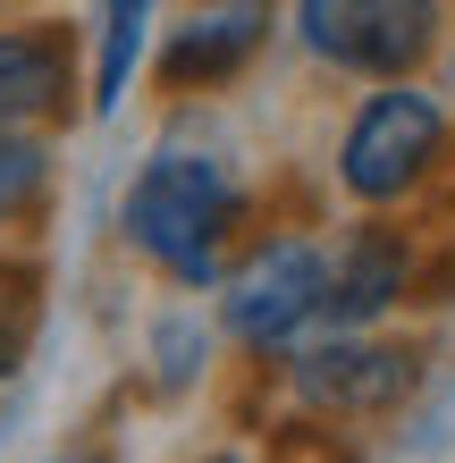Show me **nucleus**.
<instances>
[{"label":"nucleus","instance_id":"nucleus-3","mask_svg":"<svg viewBox=\"0 0 455 463\" xmlns=\"http://www.w3.org/2000/svg\"><path fill=\"white\" fill-rule=\"evenodd\" d=\"M439 152H447V110L422 85L388 76V85H371L355 101V118L337 135V185L363 211H388L439 169Z\"/></svg>","mask_w":455,"mask_h":463},{"label":"nucleus","instance_id":"nucleus-4","mask_svg":"<svg viewBox=\"0 0 455 463\" xmlns=\"http://www.w3.org/2000/svg\"><path fill=\"white\" fill-rule=\"evenodd\" d=\"M296 43L320 68L388 85L413 76L439 43V0H296Z\"/></svg>","mask_w":455,"mask_h":463},{"label":"nucleus","instance_id":"nucleus-12","mask_svg":"<svg viewBox=\"0 0 455 463\" xmlns=\"http://www.w3.org/2000/svg\"><path fill=\"white\" fill-rule=\"evenodd\" d=\"M34 329H43V261L0 253V379H17V371H25Z\"/></svg>","mask_w":455,"mask_h":463},{"label":"nucleus","instance_id":"nucleus-6","mask_svg":"<svg viewBox=\"0 0 455 463\" xmlns=\"http://www.w3.org/2000/svg\"><path fill=\"white\" fill-rule=\"evenodd\" d=\"M85 110V25L0 17V135H60Z\"/></svg>","mask_w":455,"mask_h":463},{"label":"nucleus","instance_id":"nucleus-5","mask_svg":"<svg viewBox=\"0 0 455 463\" xmlns=\"http://www.w3.org/2000/svg\"><path fill=\"white\" fill-rule=\"evenodd\" d=\"M287 379H296V404L320 421H371L396 413L422 379V354L371 329H312L296 354H287Z\"/></svg>","mask_w":455,"mask_h":463},{"label":"nucleus","instance_id":"nucleus-7","mask_svg":"<svg viewBox=\"0 0 455 463\" xmlns=\"http://www.w3.org/2000/svg\"><path fill=\"white\" fill-rule=\"evenodd\" d=\"M261 43H270V0H185L144 68L169 101H194V93H228L261 60Z\"/></svg>","mask_w":455,"mask_h":463},{"label":"nucleus","instance_id":"nucleus-16","mask_svg":"<svg viewBox=\"0 0 455 463\" xmlns=\"http://www.w3.org/2000/svg\"><path fill=\"white\" fill-rule=\"evenodd\" d=\"M0 9H17V0H0Z\"/></svg>","mask_w":455,"mask_h":463},{"label":"nucleus","instance_id":"nucleus-11","mask_svg":"<svg viewBox=\"0 0 455 463\" xmlns=\"http://www.w3.org/2000/svg\"><path fill=\"white\" fill-rule=\"evenodd\" d=\"M144 363H152V396H185V388L203 379V363H211V329H203L185 304H169V312L144 329Z\"/></svg>","mask_w":455,"mask_h":463},{"label":"nucleus","instance_id":"nucleus-1","mask_svg":"<svg viewBox=\"0 0 455 463\" xmlns=\"http://www.w3.org/2000/svg\"><path fill=\"white\" fill-rule=\"evenodd\" d=\"M245 220H253L245 177H236L220 152H194V144H160L118 194L127 253L152 261L169 287H220Z\"/></svg>","mask_w":455,"mask_h":463},{"label":"nucleus","instance_id":"nucleus-8","mask_svg":"<svg viewBox=\"0 0 455 463\" xmlns=\"http://www.w3.org/2000/svg\"><path fill=\"white\" fill-rule=\"evenodd\" d=\"M413 295V244L396 228H355L329 253V304H320V329H371L388 304Z\"/></svg>","mask_w":455,"mask_h":463},{"label":"nucleus","instance_id":"nucleus-10","mask_svg":"<svg viewBox=\"0 0 455 463\" xmlns=\"http://www.w3.org/2000/svg\"><path fill=\"white\" fill-rule=\"evenodd\" d=\"M51 185H60L51 135H0V228L43 220V211H51Z\"/></svg>","mask_w":455,"mask_h":463},{"label":"nucleus","instance_id":"nucleus-2","mask_svg":"<svg viewBox=\"0 0 455 463\" xmlns=\"http://www.w3.org/2000/svg\"><path fill=\"white\" fill-rule=\"evenodd\" d=\"M320 304H329V244L312 236L270 228L220 269V329L245 354H296L320 329Z\"/></svg>","mask_w":455,"mask_h":463},{"label":"nucleus","instance_id":"nucleus-15","mask_svg":"<svg viewBox=\"0 0 455 463\" xmlns=\"http://www.w3.org/2000/svg\"><path fill=\"white\" fill-rule=\"evenodd\" d=\"M203 463H245V455H236V447H220V455H203Z\"/></svg>","mask_w":455,"mask_h":463},{"label":"nucleus","instance_id":"nucleus-9","mask_svg":"<svg viewBox=\"0 0 455 463\" xmlns=\"http://www.w3.org/2000/svg\"><path fill=\"white\" fill-rule=\"evenodd\" d=\"M152 25H160V0H93L85 17V110L93 118L127 110V93L152 60Z\"/></svg>","mask_w":455,"mask_h":463},{"label":"nucleus","instance_id":"nucleus-13","mask_svg":"<svg viewBox=\"0 0 455 463\" xmlns=\"http://www.w3.org/2000/svg\"><path fill=\"white\" fill-rule=\"evenodd\" d=\"M270 463H355V447H346L337 430H320V421H279Z\"/></svg>","mask_w":455,"mask_h":463},{"label":"nucleus","instance_id":"nucleus-14","mask_svg":"<svg viewBox=\"0 0 455 463\" xmlns=\"http://www.w3.org/2000/svg\"><path fill=\"white\" fill-rule=\"evenodd\" d=\"M51 463H118V455H110V447H60Z\"/></svg>","mask_w":455,"mask_h":463}]
</instances>
